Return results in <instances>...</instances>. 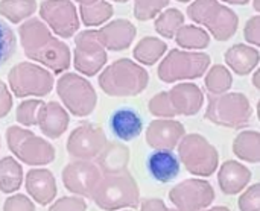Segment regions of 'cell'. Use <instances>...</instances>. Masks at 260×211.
Returning a JSON list of instances; mask_svg holds the SVG:
<instances>
[{
  "instance_id": "cell-3",
  "label": "cell",
  "mask_w": 260,
  "mask_h": 211,
  "mask_svg": "<svg viewBox=\"0 0 260 211\" xmlns=\"http://www.w3.org/2000/svg\"><path fill=\"white\" fill-rule=\"evenodd\" d=\"M17 46L15 33L11 29L9 24H6L3 20H0V67L9 61V58L14 55Z\"/></svg>"
},
{
  "instance_id": "cell-2",
  "label": "cell",
  "mask_w": 260,
  "mask_h": 211,
  "mask_svg": "<svg viewBox=\"0 0 260 211\" xmlns=\"http://www.w3.org/2000/svg\"><path fill=\"white\" fill-rule=\"evenodd\" d=\"M180 160L172 151H155L146 160L151 178L158 183H171L180 175Z\"/></svg>"
},
{
  "instance_id": "cell-1",
  "label": "cell",
  "mask_w": 260,
  "mask_h": 211,
  "mask_svg": "<svg viewBox=\"0 0 260 211\" xmlns=\"http://www.w3.org/2000/svg\"><path fill=\"white\" fill-rule=\"evenodd\" d=\"M110 129L119 140L131 142L140 135L143 129V120L136 110L123 107L111 114Z\"/></svg>"
}]
</instances>
